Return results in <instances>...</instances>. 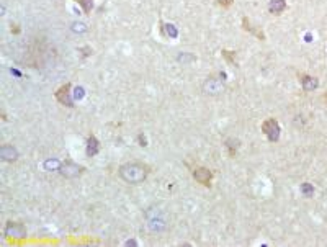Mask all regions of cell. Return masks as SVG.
<instances>
[{"mask_svg": "<svg viewBox=\"0 0 327 247\" xmlns=\"http://www.w3.org/2000/svg\"><path fill=\"white\" fill-rule=\"evenodd\" d=\"M0 159L3 162H15L18 159V151H16L13 146L3 144L2 148H0Z\"/></svg>", "mask_w": 327, "mask_h": 247, "instance_id": "obj_8", "label": "cell"}, {"mask_svg": "<svg viewBox=\"0 0 327 247\" xmlns=\"http://www.w3.org/2000/svg\"><path fill=\"white\" fill-rule=\"evenodd\" d=\"M191 175H193L195 180L200 185H203V187H210L213 182V172L203 165H196L193 172H191Z\"/></svg>", "mask_w": 327, "mask_h": 247, "instance_id": "obj_5", "label": "cell"}, {"mask_svg": "<svg viewBox=\"0 0 327 247\" xmlns=\"http://www.w3.org/2000/svg\"><path fill=\"white\" fill-rule=\"evenodd\" d=\"M221 54H223L224 59L229 61V63H236V53H229V51H226V49H223Z\"/></svg>", "mask_w": 327, "mask_h": 247, "instance_id": "obj_15", "label": "cell"}, {"mask_svg": "<svg viewBox=\"0 0 327 247\" xmlns=\"http://www.w3.org/2000/svg\"><path fill=\"white\" fill-rule=\"evenodd\" d=\"M214 2H216L218 5H221V7L226 8V7H231V5H233L234 0H214Z\"/></svg>", "mask_w": 327, "mask_h": 247, "instance_id": "obj_16", "label": "cell"}, {"mask_svg": "<svg viewBox=\"0 0 327 247\" xmlns=\"http://www.w3.org/2000/svg\"><path fill=\"white\" fill-rule=\"evenodd\" d=\"M301 192L306 196H311L314 193V188L311 187V183H304V185H301Z\"/></svg>", "mask_w": 327, "mask_h": 247, "instance_id": "obj_14", "label": "cell"}, {"mask_svg": "<svg viewBox=\"0 0 327 247\" xmlns=\"http://www.w3.org/2000/svg\"><path fill=\"white\" fill-rule=\"evenodd\" d=\"M242 28H244V31H249V33H252V35H255L258 39H265V35H263V31L260 30V28L258 26H253L252 25V21L247 18V16H244V18H242Z\"/></svg>", "mask_w": 327, "mask_h": 247, "instance_id": "obj_10", "label": "cell"}, {"mask_svg": "<svg viewBox=\"0 0 327 247\" xmlns=\"http://www.w3.org/2000/svg\"><path fill=\"white\" fill-rule=\"evenodd\" d=\"M286 0H270L268 2V12L272 15H281L286 10Z\"/></svg>", "mask_w": 327, "mask_h": 247, "instance_id": "obj_11", "label": "cell"}, {"mask_svg": "<svg viewBox=\"0 0 327 247\" xmlns=\"http://www.w3.org/2000/svg\"><path fill=\"white\" fill-rule=\"evenodd\" d=\"M300 82H301V87L306 92L316 90V88L319 87V81H318V79L313 77V76H309V74H301L300 76Z\"/></svg>", "mask_w": 327, "mask_h": 247, "instance_id": "obj_9", "label": "cell"}, {"mask_svg": "<svg viewBox=\"0 0 327 247\" xmlns=\"http://www.w3.org/2000/svg\"><path fill=\"white\" fill-rule=\"evenodd\" d=\"M76 2L81 5L82 10L85 13H90L92 12V7H93V0H76Z\"/></svg>", "mask_w": 327, "mask_h": 247, "instance_id": "obj_13", "label": "cell"}, {"mask_svg": "<svg viewBox=\"0 0 327 247\" xmlns=\"http://www.w3.org/2000/svg\"><path fill=\"white\" fill-rule=\"evenodd\" d=\"M3 236L7 239H25L26 238V228L21 223L8 221L7 224H5Z\"/></svg>", "mask_w": 327, "mask_h": 247, "instance_id": "obj_3", "label": "cell"}, {"mask_svg": "<svg viewBox=\"0 0 327 247\" xmlns=\"http://www.w3.org/2000/svg\"><path fill=\"white\" fill-rule=\"evenodd\" d=\"M262 133L267 136V139L270 143H275L280 139V133H281V128H280V123L275 120V118H267L263 123H262Z\"/></svg>", "mask_w": 327, "mask_h": 247, "instance_id": "obj_2", "label": "cell"}, {"mask_svg": "<svg viewBox=\"0 0 327 247\" xmlns=\"http://www.w3.org/2000/svg\"><path fill=\"white\" fill-rule=\"evenodd\" d=\"M72 26H74V31H81V33L85 31V25L83 23H74Z\"/></svg>", "mask_w": 327, "mask_h": 247, "instance_id": "obj_18", "label": "cell"}, {"mask_svg": "<svg viewBox=\"0 0 327 247\" xmlns=\"http://www.w3.org/2000/svg\"><path fill=\"white\" fill-rule=\"evenodd\" d=\"M82 170H83V167L76 164V162H72V161H66L64 164L59 167V172L63 173L64 177H67V178L79 177L82 173Z\"/></svg>", "mask_w": 327, "mask_h": 247, "instance_id": "obj_6", "label": "cell"}, {"mask_svg": "<svg viewBox=\"0 0 327 247\" xmlns=\"http://www.w3.org/2000/svg\"><path fill=\"white\" fill-rule=\"evenodd\" d=\"M100 153V143L97 136H93V134H90L88 139H87V156L88 157H93Z\"/></svg>", "mask_w": 327, "mask_h": 247, "instance_id": "obj_12", "label": "cell"}, {"mask_svg": "<svg viewBox=\"0 0 327 247\" xmlns=\"http://www.w3.org/2000/svg\"><path fill=\"white\" fill-rule=\"evenodd\" d=\"M71 88H72V83H64L63 87L56 90V100H58L59 103L66 105V106H72V105H74V102H72Z\"/></svg>", "mask_w": 327, "mask_h": 247, "instance_id": "obj_7", "label": "cell"}, {"mask_svg": "<svg viewBox=\"0 0 327 247\" xmlns=\"http://www.w3.org/2000/svg\"><path fill=\"white\" fill-rule=\"evenodd\" d=\"M120 177L125 180L126 183H131V185H138V183H143L146 178L149 175V167L141 164V162H126L120 167Z\"/></svg>", "mask_w": 327, "mask_h": 247, "instance_id": "obj_1", "label": "cell"}, {"mask_svg": "<svg viewBox=\"0 0 327 247\" xmlns=\"http://www.w3.org/2000/svg\"><path fill=\"white\" fill-rule=\"evenodd\" d=\"M165 28H167L168 36H172V38L177 36V30H175V26H173V25H165Z\"/></svg>", "mask_w": 327, "mask_h": 247, "instance_id": "obj_17", "label": "cell"}, {"mask_svg": "<svg viewBox=\"0 0 327 247\" xmlns=\"http://www.w3.org/2000/svg\"><path fill=\"white\" fill-rule=\"evenodd\" d=\"M223 90H224L223 77L221 79L210 77V79H206L205 83H203V92H205L206 95H219V93H223Z\"/></svg>", "mask_w": 327, "mask_h": 247, "instance_id": "obj_4", "label": "cell"}]
</instances>
